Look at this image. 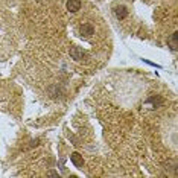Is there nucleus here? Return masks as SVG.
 Instances as JSON below:
<instances>
[{"label":"nucleus","instance_id":"3","mask_svg":"<svg viewBox=\"0 0 178 178\" xmlns=\"http://www.w3.org/2000/svg\"><path fill=\"white\" fill-rule=\"evenodd\" d=\"M67 9L70 12H76L81 9V0H69L67 2Z\"/></svg>","mask_w":178,"mask_h":178},{"label":"nucleus","instance_id":"5","mask_svg":"<svg viewBox=\"0 0 178 178\" xmlns=\"http://www.w3.org/2000/svg\"><path fill=\"white\" fill-rule=\"evenodd\" d=\"M114 14H116V17L119 18V20H124V18L128 15V9H126L125 6H117V8L114 9Z\"/></svg>","mask_w":178,"mask_h":178},{"label":"nucleus","instance_id":"2","mask_svg":"<svg viewBox=\"0 0 178 178\" xmlns=\"http://www.w3.org/2000/svg\"><path fill=\"white\" fill-rule=\"evenodd\" d=\"M70 56L75 59V61H79V59H82L84 52H82V49H79L78 46H73L70 49Z\"/></svg>","mask_w":178,"mask_h":178},{"label":"nucleus","instance_id":"7","mask_svg":"<svg viewBox=\"0 0 178 178\" xmlns=\"http://www.w3.org/2000/svg\"><path fill=\"white\" fill-rule=\"evenodd\" d=\"M148 102H152L155 107H158V105L163 104V99L161 98H151V99H148Z\"/></svg>","mask_w":178,"mask_h":178},{"label":"nucleus","instance_id":"1","mask_svg":"<svg viewBox=\"0 0 178 178\" xmlns=\"http://www.w3.org/2000/svg\"><path fill=\"white\" fill-rule=\"evenodd\" d=\"M70 160H72V163H73L76 167H82V166H84V158H82V155H81V154H78V152H73V154H72Z\"/></svg>","mask_w":178,"mask_h":178},{"label":"nucleus","instance_id":"6","mask_svg":"<svg viewBox=\"0 0 178 178\" xmlns=\"http://www.w3.org/2000/svg\"><path fill=\"white\" fill-rule=\"evenodd\" d=\"M169 46L174 52L178 49V32H174V35L169 38Z\"/></svg>","mask_w":178,"mask_h":178},{"label":"nucleus","instance_id":"4","mask_svg":"<svg viewBox=\"0 0 178 178\" xmlns=\"http://www.w3.org/2000/svg\"><path fill=\"white\" fill-rule=\"evenodd\" d=\"M94 34V28L91 26V24H82L81 26V35H84V37H91Z\"/></svg>","mask_w":178,"mask_h":178}]
</instances>
